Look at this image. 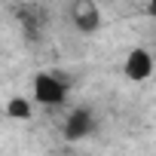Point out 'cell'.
<instances>
[{"label":"cell","instance_id":"4","mask_svg":"<svg viewBox=\"0 0 156 156\" xmlns=\"http://www.w3.org/2000/svg\"><path fill=\"white\" fill-rule=\"evenodd\" d=\"M95 132V113L92 110H83V107H76L67 113L64 119V138L67 141H83Z\"/></svg>","mask_w":156,"mask_h":156},{"label":"cell","instance_id":"6","mask_svg":"<svg viewBox=\"0 0 156 156\" xmlns=\"http://www.w3.org/2000/svg\"><path fill=\"white\" fill-rule=\"evenodd\" d=\"M147 16L156 22V0H147Z\"/></svg>","mask_w":156,"mask_h":156},{"label":"cell","instance_id":"3","mask_svg":"<svg viewBox=\"0 0 156 156\" xmlns=\"http://www.w3.org/2000/svg\"><path fill=\"white\" fill-rule=\"evenodd\" d=\"M153 67H156V61H153L150 49H141V46H135V49L126 55V61H122L126 76H129V80H135V83L150 80V76H153Z\"/></svg>","mask_w":156,"mask_h":156},{"label":"cell","instance_id":"1","mask_svg":"<svg viewBox=\"0 0 156 156\" xmlns=\"http://www.w3.org/2000/svg\"><path fill=\"white\" fill-rule=\"evenodd\" d=\"M34 101L43 104V107H58L67 101V83L61 80V76L43 70L34 76Z\"/></svg>","mask_w":156,"mask_h":156},{"label":"cell","instance_id":"2","mask_svg":"<svg viewBox=\"0 0 156 156\" xmlns=\"http://www.w3.org/2000/svg\"><path fill=\"white\" fill-rule=\"evenodd\" d=\"M70 25L80 34H95L101 28V6H98V0H73L70 3Z\"/></svg>","mask_w":156,"mask_h":156},{"label":"cell","instance_id":"5","mask_svg":"<svg viewBox=\"0 0 156 156\" xmlns=\"http://www.w3.org/2000/svg\"><path fill=\"white\" fill-rule=\"evenodd\" d=\"M31 113H34V104H31V98H22V95H16V98H9L6 101V116L9 119H31Z\"/></svg>","mask_w":156,"mask_h":156}]
</instances>
